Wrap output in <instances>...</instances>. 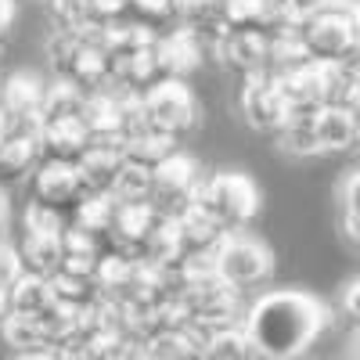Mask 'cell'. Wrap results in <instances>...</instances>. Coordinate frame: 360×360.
<instances>
[{"mask_svg": "<svg viewBox=\"0 0 360 360\" xmlns=\"http://www.w3.org/2000/svg\"><path fill=\"white\" fill-rule=\"evenodd\" d=\"M69 86H76L83 98H94V94H105L112 90V76H108V58L98 44H83V51L76 54V62L69 69V76L62 79Z\"/></svg>", "mask_w": 360, "mask_h": 360, "instance_id": "obj_23", "label": "cell"}, {"mask_svg": "<svg viewBox=\"0 0 360 360\" xmlns=\"http://www.w3.org/2000/svg\"><path fill=\"white\" fill-rule=\"evenodd\" d=\"M148 195H152V173L123 162V169H119L108 198H112L115 205H134V202H148Z\"/></svg>", "mask_w": 360, "mask_h": 360, "instance_id": "obj_31", "label": "cell"}, {"mask_svg": "<svg viewBox=\"0 0 360 360\" xmlns=\"http://www.w3.org/2000/svg\"><path fill=\"white\" fill-rule=\"evenodd\" d=\"M356 295H360V281L349 278L346 288H342V317H346V321H356V317H360V310H356Z\"/></svg>", "mask_w": 360, "mask_h": 360, "instance_id": "obj_39", "label": "cell"}, {"mask_svg": "<svg viewBox=\"0 0 360 360\" xmlns=\"http://www.w3.org/2000/svg\"><path fill=\"white\" fill-rule=\"evenodd\" d=\"M72 335V314L58 310L47 317H11L0 321V342L15 356L22 353H58Z\"/></svg>", "mask_w": 360, "mask_h": 360, "instance_id": "obj_9", "label": "cell"}, {"mask_svg": "<svg viewBox=\"0 0 360 360\" xmlns=\"http://www.w3.org/2000/svg\"><path fill=\"white\" fill-rule=\"evenodd\" d=\"M317 4H324V0H292V8H295L299 15H303V11H314Z\"/></svg>", "mask_w": 360, "mask_h": 360, "instance_id": "obj_41", "label": "cell"}, {"mask_svg": "<svg viewBox=\"0 0 360 360\" xmlns=\"http://www.w3.org/2000/svg\"><path fill=\"white\" fill-rule=\"evenodd\" d=\"M112 220H115V202L108 195H101V198H83L76 205V213L65 220V227H76V231L98 238V242L105 245L108 234H112Z\"/></svg>", "mask_w": 360, "mask_h": 360, "instance_id": "obj_28", "label": "cell"}, {"mask_svg": "<svg viewBox=\"0 0 360 360\" xmlns=\"http://www.w3.org/2000/svg\"><path fill=\"white\" fill-rule=\"evenodd\" d=\"M4 303H8V314L11 317H47V314L62 310V307L54 303V295H51V281L47 278H33V274H22L4 292Z\"/></svg>", "mask_w": 360, "mask_h": 360, "instance_id": "obj_20", "label": "cell"}, {"mask_svg": "<svg viewBox=\"0 0 360 360\" xmlns=\"http://www.w3.org/2000/svg\"><path fill=\"white\" fill-rule=\"evenodd\" d=\"M314 134H317L321 155L349 152V148L356 144V137H360L356 112H346V108H317V115H314Z\"/></svg>", "mask_w": 360, "mask_h": 360, "instance_id": "obj_19", "label": "cell"}, {"mask_svg": "<svg viewBox=\"0 0 360 360\" xmlns=\"http://www.w3.org/2000/svg\"><path fill=\"white\" fill-rule=\"evenodd\" d=\"M198 184H202L198 159H191L188 152H176L159 169H152V195H148V205H152L162 220H176L180 213H188L195 205Z\"/></svg>", "mask_w": 360, "mask_h": 360, "instance_id": "obj_8", "label": "cell"}, {"mask_svg": "<svg viewBox=\"0 0 360 360\" xmlns=\"http://www.w3.org/2000/svg\"><path fill=\"white\" fill-rule=\"evenodd\" d=\"M184 328L195 332L198 339L220 328H238L245 314L242 292L227 288L209 263H184V278H180V295H176Z\"/></svg>", "mask_w": 360, "mask_h": 360, "instance_id": "obj_3", "label": "cell"}, {"mask_svg": "<svg viewBox=\"0 0 360 360\" xmlns=\"http://www.w3.org/2000/svg\"><path fill=\"white\" fill-rule=\"evenodd\" d=\"M314 115L317 112H288L285 115L281 130L274 134V141H278V148L285 155H292V159H314V155H321L317 134H314Z\"/></svg>", "mask_w": 360, "mask_h": 360, "instance_id": "obj_24", "label": "cell"}, {"mask_svg": "<svg viewBox=\"0 0 360 360\" xmlns=\"http://www.w3.org/2000/svg\"><path fill=\"white\" fill-rule=\"evenodd\" d=\"M15 360H54V353H22Z\"/></svg>", "mask_w": 360, "mask_h": 360, "instance_id": "obj_42", "label": "cell"}, {"mask_svg": "<svg viewBox=\"0 0 360 360\" xmlns=\"http://www.w3.org/2000/svg\"><path fill=\"white\" fill-rule=\"evenodd\" d=\"M18 278H22V266H18L15 245H8L4 238H0V292H8Z\"/></svg>", "mask_w": 360, "mask_h": 360, "instance_id": "obj_37", "label": "cell"}, {"mask_svg": "<svg viewBox=\"0 0 360 360\" xmlns=\"http://www.w3.org/2000/svg\"><path fill=\"white\" fill-rule=\"evenodd\" d=\"M259 184L249 173L238 169H224V173H209L202 176L198 195H195V209L202 217H209L224 234H238L245 231L256 213H259Z\"/></svg>", "mask_w": 360, "mask_h": 360, "instance_id": "obj_4", "label": "cell"}, {"mask_svg": "<svg viewBox=\"0 0 360 360\" xmlns=\"http://www.w3.org/2000/svg\"><path fill=\"white\" fill-rule=\"evenodd\" d=\"M220 8H224V0H173V22L180 29H188V33L202 44V54L205 58L213 54V47L224 37V29H220Z\"/></svg>", "mask_w": 360, "mask_h": 360, "instance_id": "obj_16", "label": "cell"}, {"mask_svg": "<svg viewBox=\"0 0 360 360\" xmlns=\"http://www.w3.org/2000/svg\"><path fill=\"white\" fill-rule=\"evenodd\" d=\"M47 18L54 33H83L86 22V0H47Z\"/></svg>", "mask_w": 360, "mask_h": 360, "instance_id": "obj_34", "label": "cell"}, {"mask_svg": "<svg viewBox=\"0 0 360 360\" xmlns=\"http://www.w3.org/2000/svg\"><path fill=\"white\" fill-rule=\"evenodd\" d=\"M152 54H155V69H159V83H184L202 62V44L188 33V29H166V33L155 37L152 44Z\"/></svg>", "mask_w": 360, "mask_h": 360, "instance_id": "obj_12", "label": "cell"}, {"mask_svg": "<svg viewBox=\"0 0 360 360\" xmlns=\"http://www.w3.org/2000/svg\"><path fill=\"white\" fill-rule=\"evenodd\" d=\"M83 105H86V98L79 94L76 86H69V83H62V79H54V83L44 90L40 127H51V123H79Z\"/></svg>", "mask_w": 360, "mask_h": 360, "instance_id": "obj_26", "label": "cell"}, {"mask_svg": "<svg viewBox=\"0 0 360 360\" xmlns=\"http://www.w3.org/2000/svg\"><path fill=\"white\" fill-rule=\"evenodd\" d=\"M8 217H11V205H8V195L0 191V238H4V227H8Z\"/></svg>", "mask_w": 360, "mask_h": 360, "instance_id": "obj_40", "label": "cell"}, {"mask_svg": "<svg viewBox=\"0 0 360 360\" xmlns=\"http://www.w3.org/2000/svg\"><path fill=\"white\" fill-rule=\"evenodd\" d=\"M209 270L234 292H245L263 285L274 274V249L266 242H259L256 234L238 231V234H224V242L209 256Z\"/></svg>", "mask_w": 360, "mask_h": 360, "instance_id": "obj_5", "label": "cell"}, {"mask_svg": "<svg viewBox=\"0 0 360 360\" xmlns=\"http://www.w3.org/2000/svg\"><path fill=\"white\" fill-rule=\"evenodd\" d=\"M127 22L152 29L159 37V25L173 22V0H127Z\"/></svg>", "mask_w": 360, "mask_h": 360, "instance_id": "obj_33", "label": "cell"}, {"mask_svg": "<svg viewBox=\"0 0 360 360\" xmlns=\"http://www.w3.org/2000/svg\"><path fill=\"white\" fill-rule=\"evenodd\" d=\"M83 198L86 195H83L79 180H76V169L40 162L33 173H29V205H40V209H47V213L69 220Z\"/></svg>", "mask_w": 360, "mask_h": 360, "instance_id": "obj_11", "label": "cell"}, {"mask_svg": "<svg viewBox=\"0 0 360 360\" xmlns=\"http://www.w3.org/2000/svg\"><path fill=\"white\" fill-rule=\"evenodd\" d=\"M321 65H299L285 76H274V86L288 112H317L321 108Z\"/></svg>", "mask_w": 360, "mask_h": 360, "instance_id": "obj_21", "label": "cell"}, {"mask_svg": "<svg viewBox=\"0 0 360 360\" xmlns=\"http://www.w3.org/2000/svg\"><path fill=\"white\" fill-rule=\"evenodd\" d=\"M141 360H202V339L188 328L141 342Z\"/></svg>", "mask_w": 360, "mask_h": 360, "instance_id": "obj_27", "label": "cell"}, {"mask_svg": "<svg viewBox=\"0 0 360 360\" xmlns=\"http://www.w3.org/2000/svg\"><path fill=\"white\" fill-rule=\"evenodd\" d=\"M356 184H360V173L349 169L339 184V224H342V238L356 249L360 245V213H356Z\"/></svg>", "mask_w": 360, "mask_h": 360, "instance_id": "obj_32", "label": "cell"}, {"mask_svg": "<svg viewBox=\"0 0 360 360\" xmlns=\"http://www.w3.org/2000/svg\"><path fill=\"white\" fill-rule=\"evenodd\" d=\"M292 37L299 40L310 65L356 62V51H360L356 0H324L314 11H303L295 18Z\"/></svg>", "mask_w": 360, "mask_h": 360, "instance_id": "obj_2", "label": "cell"}, {"mask_svg": "<svg viewBox=\"0 0 360 360\" xmlns=\"http://www.w3.org/2000/svg\"><path fill=\"white\" fill-rule=\"evenodd\" d=\"M141 115H144V130L159 134L173 144L191 137L202 123V108L198 98L191 94L188 83H159L141 94Z\"/></svg>", "mask_w": 360, "mask_h": 360, "instance_id": "obj_6", "label": "cell"}, {"mask_svg": "<svg viewBox=\"0 0 360 360\" xmlns=\"http://www.w3.org/2000/svg\"><path fill=\"white\" fill-rule=\"evenodd\" d=\"M180 152V144H173V141H166V137H159V134H141V137H134V141H127L123 144V162H130V166H137V169H159L169 155H176Z\"/></svg>", "mask_w": 360, "mask_h": 360, "instance_id": "obj_29", "label": "cell"}, {"mask_svg": "<svg viewBox=\"0 0 360 360\" xmlns=\"http://www.w3.org/2000/svg\"><path fill=\"white\" fill-rule=\"evenodd\" d=\"M22 231H29V234H62V231H65V220L54 217V213H47V209H40V205H29V202H25Z\"/></svg>", "mask_w": 360, "mask_h": 360, "instance_id": "obj_36", "label": "cell"}, {"mask_svg": "<svg viewBox=\"0 0 360 360\" xmlns=\"http://www.w3.org/2000/svg\"><path fill=\"white\" fill-rule=\"evenodd\" d=\"M4 314H8V303H4V292H0V321H4Z\"/></svg>", "mask_w": 360, "mask_h": 360, "instance_id": "obj_43", "label": "cell"}, {"mask_svg": "<svg viewBox=\"0 0 360 360\" xmlns=\"http://www.w3.org/2000/svg\"><path fill=\"white\" fill-rule=\"evenodd\" d=\"M321 108H346L356 112L360 105V69L356 62L321 65Z\"/></svg>", "mask_w": 360, "mask_h": 360, "instance_id": "obj_22", "label": "cell"}, {"mask_svg": "<svg viewBox=\"0 0 360 360\" xmlns=\"http://www.w3.org/2000/svg\"><path fill=\"white\" fill-rule=\"evenodd\" d=\"M86 152H90V137L79 123H51V127H40L37 134V159L44 166L76 169Z\"/></svg>", "mask_w": 360, "mask_h": 360, "instance_id": "obj_13", "label": "cell"}, {"mask_svg": "<svg viewBox=\"0 0 360 360\" xmlns=\"http://www.w3.org/2000/svg\"><path fill=\"white\" fill-rule=\"evenodd\" d=\"M127 18V0H86V22L94 29H108Z\"/></svg>", "mask_w": 360, "mask_h": 360, "instance_id": "obj_35", "label": "cell"}, {"mask_svg": "<svg viewBox=\"0 0 360 360\" xmlns=\"http://www.w3.org/2000/svg\"><path fill=\"white\" fill-rule=\"evenodd\" d=\"M328 328V303L303 288H270L245 303L242 314V332L259 360H299Z\"/></svg>", "mask_w": 360, "mask_h": 360, "instance_id": "obj_1", "label": "cell"}, {"mask_svg": "<svg viewBox=\"0 0 360 360\" xmlns=\"http://www.w3.org/2000/svg\"><path fill=\"white\" fill-rule=\"evenodd\" d=\"M119 169H123V152L112 144H90V152L79 159L76 166V180L86 198H101V195H112V184Z\"/></svg>", "mask_w": 360, "mask_h": 360, "instance_id": "obj_17", "label": "cell"}, {"mask_svg": "<svg viewBox=\"0 0 360 360\" xmlns=\"http://www.w3.org/2000/svg\"><path fill=\"white\" fill-rule=\"evenodd\" d=\"M0 144H4V123H0Z\"/></svg>", "mask_w": 360, "mask_h": 360, "instance_id": "obj_44", "label": "cell"}, {"mask_svg": "<svg viewBox=\"0 0 360 360\" xmlns=\"http://www.w3.org/2000/svg\"><path fill=\"white\" fill-rule=\"evenodd\" d=\"M202 360H259V356L245 339L242 324H238V328H220V332L202 335Z\"/></svg>", "mask_w": 360, "mask_h": 360, "instance_id": "obj_30", "label": "cell"}, {"mask_svg": "<svg viewBox=\"0 0 360 360\" xmlns=\"http://www.w3.org/2000/svg\"><path fill=\"white\" fill-rule=\"evenodd\" d=\"M15 256H18L22 274L51 281L58 274V263H62V234H29V231H22L18 245H15Z\"/></svg>", "mask_w": 360, "mask_h": 360, "instance_id": "obj_18", "label": "cell"}, {"mask_svg": "<svg viewBox=\"0 0 360 360\" xmlns=\"http://www.w3.org/2000/svg\"><path fill=\"white\" fill-rule=\"evenodd\" d=\"M173 224V234H176V249H180V263H209V256H213V249L224 242V231L202 217L198 209L191 205L188 213H180Z\"/></svg>", "mask_w": 360, "mask_h": 360, "instance_id": "obj_14", "label": "cell"}, {"mask_svg": "<svg viewBox=\"0 0 360 360\" xmlns=\"http://www.w3.org/2000/svg\"><path fill=\"white\" fill-rule=\"evenodd\" d=\"M15 37V0H0V51Z\"/></svg>", "mask_w": 360, "mask_h": 360, "instance_id": "obj_38", "label": "cell"}, {"mask_svg": "<svg viewBox=\"0 0 360 360\" xmlns=\"http://www.w3.org/2000/svg\"><path fill=\"white\" fill-rule=\"evenodd\" d=\"M234 105H238V115L245 119V127L256 130V134H266V137H274L281 130V123H285V115H288L274 79H270L266 72L238 79Z\"/></svg>", "mask_w": 360, "mask_h": 360, "instance_id": "obj_10", "label": "cell"}, {"mask_svg": "<svg viewBox=\"0 0 360 360\" xmlns=\"http://www.w3.org/2000/svg\"><path fill=\"white\" fill-rule=\"evenodd\" d=\"M37 166H40L37 141L4 137V144H0V191L11 188V184H22V180H29V173H33Z\"/></svg>", "mask_w": 360, "mask_h": 360, "instance_id": "obj_25", "label": "cell"}, {"mask_svg": "<svg viewBox=\"0 0 360 360\" xmlns=\"http://www.w3.org/2000/svg\"><path fill=\"white\" fill-rule=\"evenodd\" d=\"M44 90H47L44 79L29 69L0 76V123H4V137L37 141Z\"/></svg>", "mask_w": 360, "mask_h": 360, "instance_id": "obj_7", "label": "cell"}, {"mask_svg": "<svg viewBox=\"0 0 360 360\" xmlns=\"http://www.w3.org/2000/svg\"><path fill=\"white\" fill-rule=\"evenodd\" d=\"M209 58H213L217 65L231 69L238 79L259 76L266 69V40L256 37V33H224Z\"/></svg>", "mask_w": 360, "mask_h": 360, "instance_id": "obj_15", "label": "cell"}]
</instances>
